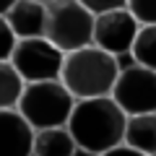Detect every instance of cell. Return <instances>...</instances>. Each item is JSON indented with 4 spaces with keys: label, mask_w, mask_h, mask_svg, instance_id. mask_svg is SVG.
Returning a JSON list of instances; mask_svg holds the SVG:
<instances>
[{
    "label": "cell",
    "mask_w": 156,
    "mask_h": 156,
    "mask_svg": "<svg viewBox=\"0 0 156 156\" xmlns=\"http://www.w3.org/2000/svg\"><path fill=\"white\" fill-rule=\"evenodd\" d=\"M125 120L120 107L104 96V99H83L73 104V112L65 122L76 148L86 151L91 156H101L107 151L122 146Z\"/></svg>",
    "instance_id": "obj_1"
},
{
    "label": "cell",
    "mask_w": 156,
    "mask_h": 156,
    "mask_svg": "<svg viewBox=\"0 0 156 156\" xmlns=\"http://www.w3.org/2000/svg\"><path fill=\"white\" fill-rule=\"evenodd\" d=\"M109 99L120 107L125 117L156 115V73L140 65L122 68L117 73Z\"/></svg>",
    "instance_id": "obj_6"
},
{
    "label": "cell",
    "mask_w": 156,
    "mask_h": 156,
    "mask_svg": "<svg viewBox=\"0 0 156 156\" xmlns=\"http://www.w3.org/2000/svg\"><path fill=\"white\" fill-rule=\"evenodd\" d=\"M76 143L65 128L37 130L31 138V156H73Z\"/></svg>",
    "instance_id": "obj_11"
},
{
    "label": "cell",
    "mask_w": 156,
    "mask_h": 156,
    "mask_svg": "<svg viewBox=\"0 0 156 156\" xmlns=\"http://www.w3.org/2000/svg\"><path fill=\"white\" fill-rule=\"evenodd\" d=\"M128 13L138 26H156V0H130Z\"/></svg>",
    "instance_id": "obj_14"
},
{
    "label": "cell",
    "mask_w": 156,
    "mask_h": 156,
    "mask_svg": "<svg viewBox=\"0 0 156 156\" xmlns=\"http://www.w3.org/2000/svg\"><path fill=\"white\" fill-rule=\"evenodd\" d=\"M11 34L18 39H37L44 37V3L42 0H16L11 3L5 16Z\"/></svg>",
    "instance_id": "obj_8"
},
{
    "label": "cell",
    "mask_w": 156,
    "mask_h": 156,
    "mask_svg": "<svg viewBox=\"0 0 156 156\" xmlns=\"http://www.w3.org/2000/svg\"><path fill=\"white\" fill-rule=\"evenodd\" d=\"M21 91L23 81L16 76L11 62H0V109H16Z\"/></svg>",
    "instance_id": "obj_13"
},
{
    "label": "cell",
    "mask_w": 156,
    "mask_h": 156,
    "mask_svg": "<svg viewBox=\"0 0 156 156\" xmlns=\"http://www.w3.org/2000/svg\"><path fill=\"white\" fill-rule=\"evenodd\" d=\"M117 73H120V68H117L115 57L89 44L62 57V70L57 81L65 86V91L76 101L104 99L112 94Z\"/></svg>",
    "instance_id": "obj_2"
},
{
    "label": "cell",
    "mask_w": 156,
    "mask_h": 156,
    "mask_svg": "<svg viewBox=\"0 0 156 156\" xmlns=\"http://www.w3.org/2000/svg\"><path fill=\"white\" fill-rule=\"evenodd\" d=\"M130 60L146 70L156 73V26H140L135 34Z\"/></svg>",
    "instance_id": "obj_12"
},
{
    "label": "cell",
    "mask_w": 156,
    "mask_h": 156,
    "mask_svg": "<svg viewBox=\"0 0 156 156\" xmlns=\"http://www.w3.org/2000/svg\"><path fill=\"white\" fill-rule=\"evenodd\" d=\"M101 156H143V154H138V151L128 148V146H117V148L107 151V154H101Z\"/></svg>",
    "instance_id": "obj_17"
},
{
    "label": "cell",
    "mask_w": 156,
    "mask_h": 156,
    "mask_svg": "<svg viewBox=\"0 0 156 156\" xmlns=\"http://www.w3.org/2000/svg\"><path fill=\"white\" fill-rule=\"evenodd\" d=\"M94 16L81 0H47L44 3V39L62 55L91 44Z\"/></svg>",
    "instance_id": "obj_4"
},
{
    "label": "cell",
    "mask_w": 156,
    "mask_h": 156,
    "mask_svg": "<svg viewBox=\"0 0 156 156\" xmlns=\"http://www.w3.org/2000/svg\"><path fill=\"white\" fill-rule=\"evenodd\" d=\"M138 23L128 13V3H122L120 8L109 13H101L94 18V29H91V47L107 52L109 57H125L130 55L138 34Z\"/></svg>",
    "instance_id": "obj_7"
},
{
    "label": "cell",
    "mask_w": 156,
    "mask_h": 156,
    "mask_svg": "<svg viewBox=\"0 0 156 156\" xmlns=\"http://www.w3.org/2000/svg\"><path fill=\"white\" fill-rule=\"evenodd\" d=\"M122 146L143 156H156V115H138L125 120Z\"/></svg>",
    "instance_id": "obj_10"
},
{
    "label": "cell",
    "mask_w": 156,
    "mask_h": 156,
    "mask_svg": "<svg viewBox=\"0 0 156 156\" xmlns=\"http://www.w3.org/2000/svg\"><path fill=\"white\" fill-rule=\"evenodd\" d=\"M34 130L16 109H0V156H31Z\"/></svg>",
    "instance_id": "obj_9"
},
{
    "label": "cell",
    "mask_w": 156,
    "mask_h": 156,
    "mask_svg": "<svg viewBox=\"0 0 156 156\" xmlns=\"http://www.w3.org/2000/svg\"><path fill=\"white\" fill-rule=\"evenodd\" d=\"M125 0H120V3H96V0H83V8L91 13V16H101V13H109V11H115V8H120Z\"/></svg>",
    "instance_id": "obj_16"
},
{
    "label": "cell",
    "mask_w": 156,
    "mask_h": 156,
    "mask_svg": "<svg viewBox=\"0 0 156 156\" xmlns=\"http://www.w3.org/2000/svg\"><path fill=\"white\" fill-rule=\"evenodd\" d=\"M62 57L65 55L55 50L44 37H37V39H18L8 62L26 86V83L57 81L62 70Z\"/></svg>",
    "instance_id": "obj_5"
},
{
    "label": "cell",
    "mask_w": 156,
    "mask_h": 156,
    "mask_svg": "<svg viewBox=\"0 0 156 156\" xmlns=\"http://www.w3.org/2000/svg\"><path fill=\"white\" fill-rule=\"evenodd\" d=\"M73 104H76V99L65 91L60 81H44V83L23 86L16 112L37 133V130H50V128H65Z\"/></svg>",
    "instance_id": "obj_3"
},
{
    "label": "cell",
    "mask_w": 156,
    "mask_h": 156,
    "mask_svg": "<svg viewBox=\"0 0 156 156\" xmlns=\"http://www.w3.org/2000/svg\"><path fill=\"white\" fill-rule=\"evenodd\" d=\"M13 47H16V37L11 34V29H8L5 18H0V62H8V57H11Z\"/></svg>",
    "instance_id": "obj_15"
}]
</instances>
